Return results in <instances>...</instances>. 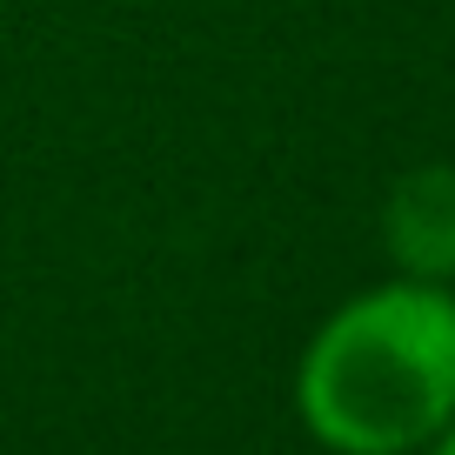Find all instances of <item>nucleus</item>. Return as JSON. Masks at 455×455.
<instances>
[{
  "label": "nucleus",
  "mask_w": 455,
  "mask_h": 455,
  "mask_svg": "<svg viewBox=\"0 0 455 455\" xmlns=\"http://www.w3.org/2000/svg\"><path fill=\"white\" fill-rule=\"evenodd\" d=\"M301 422L341 455H409L455 422V295L402 282L348 301L301 355Z\"/></svg>",
  "instance_id": "nucleus-1"
},
{
  "label": "nucleus",
  "mask_w": 455,
  "mask_h": 455,
  "mask_svg": "<svg viewBox=\"0 0 455 455\" xmlns=\"http://www.w3.org/2000/svg\"><path fill=\"white\" fill-rule=\"evenodd\" d=\"M388 255L415 282H442L455 275V168H415L395 181L382 208Z\"/></svg>",
  "instance_id": "nucleus-2"
},
{
  "label": "nucleus",
  "mask_w": 455,
  "mask_h": 455,
  "mask_svg": "<svg viewBox=\"0 0 455 455\" xmlns=\"http://www.w3.org/2000/svg\"><path fill=\"white\" fill-rule=\"evenodd\" d=\"M435 455H455V428H449V435H442V449Z\"/></svg>",
  "instance_id": "nucleus-3"
}]
</instances>
